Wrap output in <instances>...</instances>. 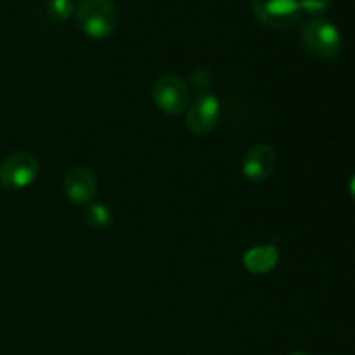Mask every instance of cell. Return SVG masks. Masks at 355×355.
Listing matches in <instances>:
<instances>
[{
    "instance_id": "cell-1",
    "label": "cell",
    "mask_w": 355,
    "mask_h": 355,
    "mask_svg": "<svg viewBox=\"0 0 355 355\" xmlns=\"http://www.w3.org/2000/svg\"><path fill=\"white\" fill-rule=\"evenodd\" d=\"M120 12L113 0H80L76 24L90 38L103 40L116 31Z\"/></svg>"
},
{
    "instance_id": "cell-2",
    "label": "cell",
    "mask_w": 355,
    "mask_h": 355,
    "mask_svg": "<svg viewBox=\"0 0 355 355\" xmlns=\"http://www.w3.org/2000/svg\"><path fill=\"white\" fill-rule=\"evenodd\" d=\"M300 40L312 55L319 59H335L342 51V33L331 21L311 17L302 24Z\"/></svg>"
},
{
    "instance_id": "cell-3",
    "label": "cell",
    "mask_w": 355,
    "mask_h": 355,
    "mask_svg": "<svg viewBox=\"0 0 355 355\" xmlns=\"http://www.w3.org/2000/svg\"><path fill=\"white\" fill-rule=\"evenodd\" d=\"M153 101L162 113L179 116L186 113L191 104V90L186 80L179 75H163L153 83Z\"/></svg>"
},
{
    "instance_id": "cell-4",
    "label": "cell",
    "mask_w": 355,
    "mask_h": 355,
    "mask_svg": "<svg viewBox=\"0 0 355 355\" xmlns=\"http://www.w3.org/2000/svg\"><path fill=\"white\" fill-rule=\"evenodd\" d=\"M40 173V163L31 153L16 151L0 163V186L19 191L31 186Z\"/></svg>"
},
{
    "instance_id": "cell-5",
    "label": "cell",
    "mask_w": 355,
    "mask_h": 355,
    "mask_svg": "<svg viewBox=\"0 0 355 355\" xmlns=\"http://www.w3.org/2000/svg\"><path fill=\"white\" fill-rule=\"evenodd\" d=\"M257 19L270 30H290L300 19L298 0H252Z\"/></svg>"
},
{
    "instance_id": "cell-6",
    "label": "cell",
    "mask_w": 355,
    "mask_h": 355,
    "mask_svg": "<svg viewBox=\"0 0 355 355\" xmlns=\"http://www.w3.org/2000/svg\"><path fill=\"white\" fill-rule=\"evenodd\" d=\"M220 118V101L211 92H203L186 111V127L194 135H207L215 130Z\"/></svg>"
},
{
    "instance_id": "cell-7",
    "label": "cell",
    "mask_w": 355,
    "mask_h": 355,
    "mask_svg": "<svg viewBox=\"0 0 355 355\" xmlns=\"http://www.w3.org/2000/svg\"><path fill=\"white\" fill-rule=\"evenodd\" d=\"M62 191L73 205L87 207V205L92 203L97 194V179L89 168L76 166L66 173Z\"/></svg>"
},
{
    "instance_id": "cell-8",
    "label": "cell",
    "mask_w": 355,
    "mask_h": 355,
    "mask_svg": "<svg viewBox=\"0 0 355 355\" xmlns=\"http://www.w3.org/2000/svg\"><path fill=\"white\" fill-rule=\"evenodd\" d=\"M276 151L269 144H255L245 155L241 172L252 182H263L276 168Z\"/></svg>"
},
{
    "instance_id": "cell-9",
    "label": "cell",
    "mask_w": 355,
    "mask_h": 355,
    "mask_svg": "<svg viewBox=\"0 0 355 355\" xmlns=\"http://www.w3.org/2000/svg\"><path fill=\"white\" fill-rule=\"evenodd\" d=\"M279 262V252L276 246H255L243 255V266L252 274H267Z\"/></svg>"
},
{
    "instance_id": "cell-10",
    "label": "cell",
    "mask_w": 355,
    "mask_h": 355,
    "mask_svg": "<svg viewBox=\"0 0 355 355\" xmlns=\"http://www.w3.org/2000/svg\"><path fill=\"white\" fill-rule=\"evenodd\" d=\"M83 218H85L89 227L103 231V229L110 227L111 225V222H113V214H111L110 207H106L104 203H96V201H92L90 205H87Z\"/></svg>"
},
{
    "instance_id": "cell-11",
    "label": "cell",
    "mask_w": 355,
    "mask_h": 355,
    "mask_svg": "<svg viewBox=\"0 0 355 355\" xmlns=\"http://www.w3.org/2000/svg\"><path fill=\"white\" fill-rule=\"evenodd\" d=\"M75 6L73 0H49L47 12L52 19L55 21H66L71 17Z\"/></svg>"
},
{
    "instance_id": "cell-12",
    "label": "cell",
    "mask_w": 355,
    "mask_h": 355,
    "mask_svg": "<svg viewBox=\"0 0 355 355\" xmlns=\"http://www.w3.org/2000/svg\"><path fill=\"white\" fill-rule=\"evenodd\" d=\"M333 0H298L300 3V9L305 10L307 14H312V16H321L326 10L331 7Z\"/></svg>"
},
{
    "instance_id": "cell-13",
    "label": "cell",
    "mask_w": 355,
    "mask_h": 355,
    "mask_svg": "<svg viewBox=\"0 0 355 355\" xmlns=\"http://www.w3.org/2000/svg\"><path fill=\"white\" fill-rule=\"evenodd\" d=\"M191 80H193L194 87L201 90V94L207 92L208 87L211 85V75L207 68H196L191 75Z\"/></svg>"
},
{
    "instance_id": "cell-14",
    "label": "cell",
    "mask_w": 355,
    "mask_h": 355,
    "mask_svg": "<svg viewBox=\"0 0 355 355\" xmlns=\"http://www.w3.org/2000/svg\"><path fill=\"white\" fill-rule=\"evenodd\" d=\"M349 191H350V196H352V198H354V201H355V172H354V175L350 177Z\"/></svg>"
},
{
    "instance_id": "cell-15",
    "label": "cell",
    "mask_w": 355,
    "mask_h": 355,
    "mask_svg": "<svg viewBox=\"0 0 355 355\" xmlns=\"http://www.w3.org/2000/svg\"><path fill=\"white\" fill-rule=\"evenodd\" d=\"M290 355H311V354H307V352H302V350H297V352H291Z\"/></svg>"
}]
</instances>
